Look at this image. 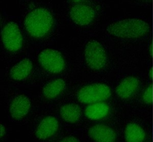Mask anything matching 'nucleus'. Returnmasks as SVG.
<instances>
[{
	"label": "nucleus",
	"instance_id": "nucleus-1",
	"mask_svg": "<svg viewBox=\"0 0 153 142\" xmlns=\"http://www.w3.org/2000/svg\"><path fill=\"white\" fill-rule=\"evenodd\" d=\"M54 20L47 9L40 8L32 11L26 16L25 26L32 36L41 38L47 34L52 26Z\"/></svg>",
	"mask_w": 153,
	"mask_h": 142
},
{
	"label": "nucleus",
	"instance_id": "nucleus-2",
	"mask_svg": "<svg viewBox=\"0 0 153 142\" xmlns=\"http://www.w3.org/2000/svg\"><path fill=\"white\" fill-rule=\"evenodd\" d=\"M107 30L110 34L118 37L136 38L146 34L150 26L140 19H127L110 24Z\"/></svg>",
	"mask_w": 153,
	"mask_h": 142
},
{
	"label": "nucleus",
	"instance_id": "nucleus-3",
	"mask_svg": "<svg viewBox=\"0 0 153 142\" xmlns=\"http://www.w3.org/2000/svg\"><path fill=\"white\" fill-rule=\"evenodd\" d=\"M111 94L109 87L102 83H96L83 87L79 91L77 97L80 102L92 104L109 99Z\"/></svg>",
	"mask_w": 153,
	"mask_h": 142
},
{
	"label": "nucleus",
	"instance_id": "nucleus-4",
	"mask_svg": "<svg viewBox=\"0 0 153 142\" xmlns=\"http://www.w3.org/2000/svg\"><path fill=\"white\" fill-rule=\"evenodd\" d=\"M85 56L87 64L92 69L98 70L105 66V51L102 45L97 41H91L86 45Z\"/></svg>",
	"mask_w": 153,
	"mask_h": 142
},
{
	"label": "nucleus",
	"instance_id": "nucleus-5",
	"mask_svg": "<svg viewBox=\"0 0 153 142\" xmlns=\"http://www.w3.org/2000/svg\"><path fill=\"white\" fill-rule=\"evenodd\" d=\"M38 61L45 69L51 73H58L65 69V61L62 54L58 51L47 49L38 56Z\"/></svg>",
	"mask_w": 153,
	"mask_h": 142
},
{
	"label": "nucleus",
	"instance_id": "nucleus-6",
	"mask_svg": "<svg viewBox=\"0 0 153 142\" xmlns=\"http://www.w3.org/2000/svg\"><path fill=\"white\" fill-rule=\"evenodd\" d=\"M1 37L7 50L15 52L22 47L23 37L18 24L14 22H9L6 24L1 31Z\"/></svg>",
	"mask_w": 153,
	"mask_h": 142
},
{
	"label": "nucleus",
	"instance_id": "nucleus-7",
	"mask_svg": "<svg viewBox=\"0 0 153 142\" xmlns=\"http://www.w3.org/2000/svg\"><path fill=\"white\" fill-rule=\"evenodd\" d=\"M70 16L76 23L80 26L89 24L94 18V11L85 5H76L70 10Z\"/></svg>",
	"mask_w": 153,
	"mask_h": 142
},
{
	"label": "nucleus",
	"instance_id": "nucleus-8",
	"mask_svg": "<svg viewBox=\"0 0 153 142\" xmlns=\"http://www.w3.org/2000/svg\"><path fill=\"white\" fill-rule=\"evenodd\" d=\"M89 135L97 142H114L117 135L114 130L103 124H97L91 127Z\"/></svg>",
	"mask_w": 153,
	"mask_h": 142
},
{
	"label": "nucleus",
	"instance_id": "nucleus-9",
	"mask_svg": "<svg viewBox=\"0 0 153 142\" xmlns=\"http://www.w3.org/2000/svg\"><path fill=\"white\" fill-rule=\"evenodd\" d=\"M30 106V102L28 97L24 95H19L11 103V115L16 119H21L28 113Z\"/></svg>",
	"mask_w": 153,
	"mask_h": 142
},
{
	"label": "nucleus",
	"instance_id": "nucleus-10",
	"mask_svg": "<svg viewBox=\"0 0 153 142\" xmlns=\"http://www.w3.org/2000/svg\"><path fill=\"white\" fill-rule=\"evenodd\" d=\"M58 128V122L56 118L47 117L44 118L39 125L36 135L40 139H46L53 135Z\"/></svg>",
	"mask_w": 153,
	"mask_h": 142
},
{
	"label": "nucleus",
	"instance_id": "nucleus-11",
	"mask_svg": "<svg viewBox=\"0 0 153 142\" xmlns=\"http://www.w3.org/2000/svg\"><path fill=\"white\" fill-rule=\"evenodd\" d=\"M139 86V80L134 77L125 78L116 89L117 95L123 99H128L135 92Z\"/></svg>",
	"mask_w": 153,
	"mask_h": 142
},
{
	"label": "nucleus",
	"instance_id": "nucleus-12",
	"mask_svg": "<svg viewBox=\"0 0 153 142\" xmlns=\"http://www.w3.org/2000/svg\"><path fill=\"white\" fill-rule=\"evenodd\" d=\"M109 111L107 104L103 102L94 103L86 108L85 114L87 118L92 120H100L105 117Z\"/></svg>",
	"mask_w": 153,
	"mask_h": 142
},
{
	"label": "nucleus",
	"instance_id": "nucleus-13",
	"mask_svg": "<svg viewBox=\"0 0 153 142\" xmlns=\"http://www.w3.org/2000/svg\"><path fill=\"white\" fill-rule=\"evenodd\" d=\"M32 69V64L31 61L25 59L11 68L10 75L14 80H23L29 75Z\"/></svg>",
	"mask_w": 153,
	"mask_h": 142
},
{
	"label": "nucleus",
	"instance_id": "nucleus-14",
	"mask_svg": "<svg viewBox=\"0 0 153 142\" xmlns=\"http://www.w3.org/2000/svg\"><path fill=\"white\" fill-rule=\"evenodd\" d=\"M125 135L127 142H143L146 138L144 130L135 123H130L127 125Z\"/></svg>",
	"mask_w": 153,
	"mask_h": 142
},
{
	"label": "nucleus",
	"instance_id": "nucleus-15",
	"mask_svg": "<svg viewBox=\"0 0 153 142\" xmlns=\"http://www.w3.org/2000/svg\"><path fill=\"white\" fill-rule=\"evenodd\" d=\"M60 114L61 117L65 121L74 123L79 119L81 110L78 105L68 104L61 108Z\"/></svg>",
	"mask_w": 153,
	"mask_h": 142
},
{
	"label": "nucleus",
	"instance_id": "nucleus-16",
	"mask_svg": "<svg viewBox=\"0 0 153 142\" xmlns=\"http://www.w3.org/2000/svg\"><path fill=\"white\" fill-rule=\"evenodd\" d=\"M65 86V81L57 79L48 83L43 89V94L48 99H53L62 91Z\"/></svg>",
	"mask_w": 153,
	"mask_h": 142
},
{
	"label": "nucleus",
	"instance_id": "nucleus-17",
	"mask_svg": "<svg viewBox=\"0 0 153 142\" xmlns=\"http://www.w3.org/2000/svg\"><path fill=\"white\" fill-rule=\"evenodd\" d=\"M143 100L146 104H152L153 102V86L151 84L144 91L143 94Z\"/></svg>",
	"mask_w": 153,
	"mask_h": 142
},
{
	"label": "nucleus",
	"instance_id": "nucleus-18",
	"mask_svg": "<svg viewBox=\"0 0 153 142\" xmlns=\"http://www.w3.org/2000/svg\"><path fill=\"white\" fill-rule=\"evenodd\" d=\"M61 142H79V141L74 137H70L63 139Z\"/></svg>",
	"mask_w": 153,
	"mask_h": 142
},
{
	"label": "nucleus",
	"instance_id": "nucleus-19",
	"mask_svg": "<svg viewBox=\"0 0 153 142\" xmlns=\"http://www.w3.org/2000/svg\"><path fill=\"white\" fill-rule=\"evenodd\" d=\"M5 128L3 125L1 124V127H0V137H3V136L5 135Z\"/></svg>",
	"mask_w": 153,
	"mask_h": 142
},
{
	"label": "nucleus",
	"instance_id": "nucleus-20",
	"mask_svg": "<svg viewBox=\"0 0 153 142\" xmlns=\"http://www.w3.org/2000/svg\"><path fill=\"white\" fill-rule=\"evenodd\" d=\"M149 76H150V78L151 79L153 78V68H152L151 69L149 72Z\"/></svg>",
	"mask_w": 153,
	"mask_h": 142
},
{
	"label": "nucleus",
	"instance_id": "nucleus-21",
	"mask_svg": "<svg viewBox=\"0 0 153 142\" xmlns=\"http://www.w3.org/2000/svg\"><path fill=\"white\" fill-rule=\"evenodd\" d=\"M29 7L30 8H31V9H33V8L34 7V4H33V3H31L30 4Z\"/></svg>",
	"mask_w": 153,
	"mask_h": 142
},
{
	"label": "nucleus",
	"instance_id": "nucleus-22",
	"mask_svg": "<svg viewBox=\"0 0 153 142\" xmlns=\"http://www.w3.org/2000/svg\"><path fill=\"white\" fill-rule=\"evenodd\" d=\"M82 1H78V0H77V1H73V2H82Z\"/></svg>",
	"mask_w": 153,
	"mask_h": 142
},
{
	"label": "nucleus",
	"instance_id": "nucleus-23",
	"mask_svg": "<svg viewBox=\"0 0 153 142\" xmlns=\"http://www.w3.org/2000/svg\"><path fill=\"white\" fill-rule=\"evenodd\" d=\"M96 8H97V10H99L100 8V7L99 6H97Z\"/></svg>",
	"mask_w": 153,
	"mask_h": 142
}]
</instances>
